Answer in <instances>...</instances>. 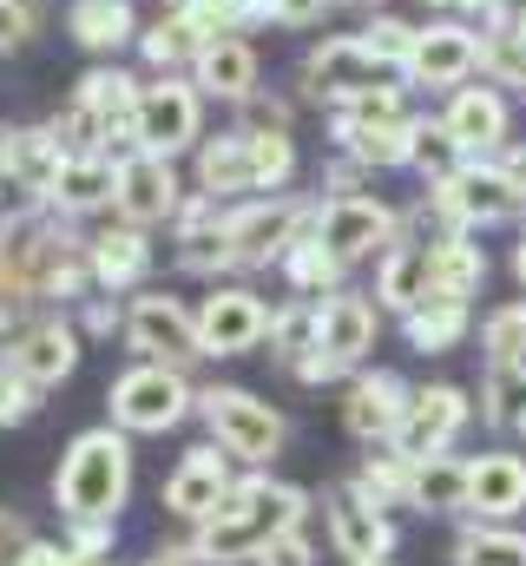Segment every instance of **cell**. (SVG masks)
I'll use <instances>...</instances> for the list:
<instances>
[{
	"label": "cell",
	"instance_id": "28",
	"mask_svg": "<svg viewBox=\"0 0 526 566\" xmlns=\"http://www.w3.org/2000/svg\"><path fill=\"white\" fill-rule=\"evenodd\" d=\"M86 264H93V283L99 290H132V283H145L151 271V238H145V224H113V231H99V238H86Z\"/></svg>",
	"mask_w": 526,
	"mask_h": 566
},
{
	"label": "cell",
	"instance_id": "24",
	"mask_svg": "<svg viewBox=\"0 0 526 566\" xmlns=\"http://www.w3.org/2000/svg\"><path fill=\"white\" fill-rule=\"evenodd\" d=\"M376 336H382V303H369L349 283L336 296H323V349L329 356H343L349 369H362V356L376 349Z\"/></svg>",
	"mask_w": 526,
	"mask_h": 566
},
{
	"label": "cell",
	"instance_id": "45",
	"mask_svg": "<svg viewBox=\"0 0 526 566\" xmlns=\"http://www.w3.org/2000/svg\"><path fill=\"white\" fill-rule=\"evenodd\" d=\"M40 33V0H0V53H20Z\"/></svg>",
	"mask_w": 526,
	"mask_h": 566
},
{
	"label": "cell",
	"instance_id": "39",
	"mask_svg": "<svg viewBox=\"0 0 526 566\" xmlns=\"http://www.w3.org/2000/svg\"><path fill=\"white\" fill-rule=\"evenodd\" d=\"M481 80H494L501 93H514V106H526V33L487 27V46H481Z\"/></svg>",
	"mask_w": 526,
	"mask_h": 566
},
{
	"label": "cell",
	"instance_id": "13",
	"mask_svg": "<svg viewBox=\"0 0 526 566\" xmlns=\"http://www.w3.org/2000/svg\"><path fill=\"white\" fill-rule=\"evenodd\" d=\"M474 422V402H467V389H454V382H428V389H414L408 396V416L394 428V454H408V461H421V454H448L461 434Z\"/></svg>",
	"mask_w": 526,
	"mask_h": 566
},
{
	"label": "cell",
	"instance_id": "57",
	"mask_svg": "<svg viewBox=\"0 0 526 566\" xmlns=\"http://www.w3.org/2000/svg\"><path fill=\"white\" fill-rule=\"evenodd\" d=\"M343 7H369V13H376V7H382V0H343Z\"/></svg>",
	"mask_w": 526,
	"mask_h": 566
},
{
	"label": "cell",
	"instance_id": "21",
	"mask_svg": "<svg viewBox=\"0 0 526 566\" xmlns=\"http://www.w3.org/2000/svg\"><path fill=\"white\" fill-rule=\"evenodd\" d=\"M520 507H526V454L487 448L481 461H467V514L474 521H514Z\"/></svg>",
	"mask_w": 526,
	"mask_h": 566
},
{
	"label": "cell",
	"instance_id": "52",
	"mask_svg": "<svg viewBox=\"0 0 526 566\" xmlns=\"http://www.w3.org/2000/svg\"><path fill=\"white\" fill-rule=\"evenodd\" d=\"M113 323H119V316H113L106 303H93V310H86V329H93V336H99V329H113Z\"/></svg>",
	"mask_w": 526,
	"mask_h": 566
},
{
	"label": "cell",
	"instance_id": "50",
	"mask_svg": "<svg viewBox=\"0 0 526 566\" xmlns=\"http://www.w3.org/2000/svg\"><path fill=\"white\" fill-rule=\"evenodd\" d=\"M481 27H507V33H526V0H487Z\"/></svg>",
	"mask_w": 526,
	"mask_h": 566
},
{
	"label": "cell",
	"instance_id": "19",
	"mask_svg": "<svg viewBox=\"0 0 526 566\" xmlns=\"http://www.w3.org/2000/svg\"><path fill=\"white\" fill-rule=\"evenodd\" d=\"M428 296H434V238L401 231L389 251L376 258V303L394 310V316H408V310L428 303Z\"/></svg>",
	"mask_w": 526,
	"mask_h": 566
},
{
	"label": "cell",
	"instance_id": "44",
	"mask_svg": "<svg viewBox=\"0 0 526 566\" xmlns=\"http://www.w3.org/2000/svg\"><path fill=\"white\" fill-rule=\"evenodd\" d=\"M356 33H362V46H369V53H376L389 73H401V66H408V53H414V20H401V13H382V7H376V13H369Z\"/></svg>",
	"mask_w": 526,
	"mask_h": 566
},
{
	"label": "cell",
	"instance_id": "43",
	"mask_svg": "<svg viewBox=\"0 0 526 566\" xmlns=\"http://www.w3.org/2000/svg\"><path fill=\"white\" fill-rule=\"evenodd\" d=\"M461 165H467V151L454 145V133H448L441 119H421V126H414V158H408V171H421L428 185H441V178L461 171Z\"/></svg>",
	"mask_w": 526,
	"mask_h": 566
},
{
	"label": "cell",
	"instance_id": "32",
	"mask_svg": "<svg viewBox=\"0 0 526 566\" xmlns=\"http://www.w3.org/2000/svg\"><path fill=\"white\" fill-rule=\"evenodd\" d=\"M467 323H474V303H448V296H428V303H414V310L401 316V329H408V343H414L421 356H448V349H461Z\"/></svg>",
	"mask_w": 526,
	"mask_h": 566
},
{
	"label": "cell",
	"instance_id": "54",
	"mask_svg": "<svg viewBox=\"0 0 526 566\" xmlns=\"http://www.w3.org/2000/svg\"><path fill=\"white\" fill-rule=\"evenodd\" d=\"M151 566H198V547H191V554H158Z\"/></svg>",
	"mask_w": 526,
	"mask_h": 566
},
{
	"label": "cell",
	"instance_id": "20",
	"mask_svg": "<svg viewBox=\"0 0 526 566\" xmlns=\"http://www.w3.org/2000/svg\"><path fill=\"white\" fill-rule=\"evenodd\" d=\"M7 363H13L33 389H53V382H66V376L80 369V329H73V323H60V316L27 323V329L13 336Z\"/></svg>",
	"mask_w": 526,
	"mask_h": 566
},
{
	"label": "cell",
	"instance_id": "35",
	"mask_svg": "<svg viewBox=\"0 0 526 566\" xmlns=\"http://www.w3.org/2000/svg\"><path fill=\"white\" fill-rule=\"evenodd\" d=\"M414 126L421 119H408V126H369V133H329L336 151H349L356 165H369V171H408V158H414Z\"/></svg>",
	"mask_w": 526,
	"mask_h": 566
},
{
	"label": "cell",
	"instance_id": "59",
	"mask_svg": "<svg viewBox=\"0 0 526 566\" xmlns=\"http://www.w3.org/2000/svg\"><path fill=\"white\" fill-rule=\"evenodd\" d=\"M369 566H394V560H369Z\"/></svg>",
	"mask_w": 526,
	"mask_h": 566
},
{
	"label": "cell",
	"instance_id": "26",
	"mask_svg": "<svg viewBox=\"0 0 526 566\" xmlns=\"http://www.w3.org/2000/svg\"><path fill=\"white\" fill-rule=\"evenodd\" d=\"M66 33H73L86 53L119 60L126 46H138L145 20H138V7H132V0H73V7H66Z\"/></svg>",
	"mask_w": 526,
	"mask_h": 566
},
{
	"label": "cell",
	"instance_id": "10",
	"mask_svg": "<svg viewBox=\"0 0 526 566\" xmlns=\"http://www.w3.org/2000/svg\"><path fill=\"white\" fill-rule=\"evenodd\" d=\"M376 80H401V73H389V66L362 46V33H323V40L303 53V66H296V86H303V99H316V106H336V99H349V93H362V86H376Z\"/></svg>",
	"mask_w": 526,
	"mask_h": 566
},
{
	"label": "cell",
	"instance_id": "2",
	"mask_svg": "<svg viewBox=\"0 0 526 566\" xmlns=\"http://www.w3.org/2000/svg\"><path fill=\"white\" fill-rule=\"evenodd\" d=\"M428 211H434L441 231H474L481 238V231L520 218L526 198H520V185H514V171H507V158H467L461 171H448L441 185H428Z\"/></svg>",
	"mask_w": 526,
	"mask_h": 566
},
{
	"label": "cell",
	"instance_id": "5",
	"mask_svg": "<svg viewBox=\"0 0 526 566\" xmlns=\"http://www.w3.org/2000/svg\"><path fill=\"white\" fill-rule=\"evenodd\" d=\"M481 46H487V27L467 20V13H434L414 27V53L401 66L408 86H428V93H454L467 80H481Z\"/></svg>",
	"mask_w": 526,
	"mask_h": 566
},
{
	"label": "cell",
	"instance_id": "14",
	"mask_svg": "<svg viewBox=\"0 0 526 566\" xmlns=\"http://www.w3.org/2000/svg\"><path fill=\"white\" fill-rule=\"evenodd\" d=\"M178 205H185V191H178V171H171V158L165 151H145V145H132L119 151V185H113V211L126 218V224H171L178 218Z\"/></svg>",
	"mask_w": 526,
	"mask_h": 566
},
{
	"label": "cell",
	"instance_id": "4",
	"mask_svg": "<svg viewBox=\"0 0 526 566\" xmlns=\"http://www.w3.org/2000/svg\"><path fill=\"white\" fill-rule=\"evenodd\" d=\"M198 139H204V93H198V80L191 73H151V80H138L132 145L178 158V151H198Z\"/></svg>",
	"mask_w": 526,
	"mask_h": 566
},
{
	"label": "cell",
	"instance_id": "23",
	"mask_svg": "<svg viewBox=\"0 0 526 566\" xmlns=\"http://www.w3.org/2000/svg\"><path fill=\"white\" fill-rule=\"evenodd\" d=\"M198 191H211L218 205L257 198V158H251V133L231 126L218 139H198Z\"/></svg>",
	"mask_w": 526,
	"mask_h": 566
},
{
	"label": "cell",
	"instance_id": "7",
	"mask_svg": "<svg viewBox=\"0 0 526 566\" xmlns=\"http://www.w3.org/2000/svg\"><path fill=\"white\" fill-rule=\"evenodd\" d=\"M224 224H231V258H238V271H263V264H283V251H290L296 238H309L316 205H303V198H290V191H257V198H238V205L224 211Z\"/></svg>",
	"mask_w": 526,
	"mask_h": 566
},
{
	"label": "cell",
	"instance_id": "12",
	"mask_svg": "<svg viewBox=\"0 0 526 566\" xmlns=\"http://www.w3.org/2000/svg\"><path fill=\"white\" fill-rule=\"evenodd\" d=\"M126 343L145 356V363H171V369H185V363H198L204 356V336H198V310H185L178 296H132L126 310Z\"/></svg>",
	"mask_w": 526,
	"mask_h": 566
},
{
	"label": "cell",
	"instance_id": "47",
	"mask_svg": "<svg viewBox=\"0 0 526 566\" xmlns=\"http://www.w3.org/2000/svg\"><path fill=\"white\" fill-rule=\"evenodd\" d=\"M33 396H40V389H33L13 363H0V422H20V416L33 409Z\"/></svg>",
	"mask_w": 526,
	"mask_h": 566
},
{
	"label": "cell",
	"instance_id": "1",
	"mask_svg": "<svg viewBox=\"0 0 526 566\" xmlns=\"http://www.w3.org/2000/svg\"><path fill=\"white\" fill-rule=\"evenodd\" d=\"M309 494L290 481H238L211 521H198V560H257L263 547L290 527H303Z\"/></svg>",
	"mask_w": 526,
	"mask_h": 566
},
{
	"label": "cell",
	"instance_id": "42",
	"mask_svg": "<svg viewBox=\"0 0 526 566\" xmlns=\"http://www.w3.org/2000/svg\"><path fill=\"white\" fill-rule=\"evenodd\" d=\"M251 158H257V191H290V178H296V139H290V126L251 133Z\"/></svg>",
	"mask_w": 526,
	"mask_h": 566
},
{
	"label": "cell",
	"instance_id": "53",
	"mask_svg": "<svg viewBox=\"0 0 526 566\" xmlns=\"http://www.w3.org/2000/svg\"><path fill=\"white\" fill-rule=\"evenodd\" d=\"M514 277H520V290H526V224H520V238H514Z\"/></svg>",
	"mask_w": 526,
	"mask_h": 566
},
{
	"label": "cell",
	"instance_id": "56",
	"mask_svg": "<svg viewBox=\"0 0 526 566\" xmlns=\"http://www.w3.org/2000/svg\"><path fill=\"white\" fill-rule=\"evenodd\" d=\"M414 7H428V13H454L461 0H414Z\"/></svg>",
	"mask_w": 526,
	"mask_h": 566
},
{
	"label": "cell",
	"instance_id": "18",
	"mask_svg": "<svg viewBox=\"0 0 526 566\" xmlns=\"http://www.w3.org/2000/svg\"><path fill=\"white\" fill-rule=\"evenodd\" d=\"M191 80H198L204 99L244 106V99L263 86V60H257V46H251L244 33H211V40L198 46V60H191Z\"/></svg>",
	"mask_w": 526,
	"mask_h": 566
},
{
	"label": "cell",
	"instance_id": "40",
	"mask_svg": "<svg viewBox=\"0 0 526 566\" xmlns=\"http://www.w3.org/2000/svg\"><path fill=\"white\" fill-rule=\"evenodd\" d=\"M461 566H526V534L507 527V521H487V527H467L461 547H454Z\"/></svg>",
	"mask_w": 526,
	"mask_h": 566
},
{
	"label": "cell",
	"instance_id": "27",
	"mask_svg": "<svg viewBox=\"0 0 526 566\" xmlns=\"http://www.w3.org/2000/svg\"><path fill=\"white\" fill-rule=\"evenodd\" d=\"M60 158H66V145L53 139V126H0V165L20 191L46 198L60 178Z\"/></svg>",
	"mask_w": 526,
	"mask_h": 566
},
{
	"label": "cell",
	"instance_id": "25",
	"mask_svg": "<svg viewBox=\"0 0 526 566\" xmlns=\"http://www.w3.org/2000/svg\"><path fill=\"white\" fill-rule=\"evenodd\" d=\"M231 488H238V481H231L224 454H218V448H191V454L178 461V474L165 481V507L185 514V521H211Z\"/></svg>",
	"mask_w": 526,
	"mask_h": 566
},
{
	"label": "cell",
	"instance_id": "31",
	"mask_svg": "<svg viewBox=\"0 0 526 566\" xmlns=\"http://www.w3.org/2000/svg\"><path fill=\"white\" fill-rule=\"evenodd\" d=\"M198 46H204V33L191 27V13H185V7H158V20L138 33V53H145V66H151V73H191Z\"/></svg>",
	"mask_w": 526,
	"mask_h": 566
},
{
	"label": "cell",
	"instance_id": "3",
	"mask_svg": "<svg viewBox=\"0 0 526 566\" xmlns=\"http://www.w3.org/2000/svg\"><path fill=\"white\" fill-rule=\"evenodd\" d=\"M132 488V448L113 428H93L66 448V468H60V507L73 521H113L119 501Z\"/></svg>",
	"mask_w": 526,
	"mask_h": 566
},
{
	"label": "cell",
	"instance_id": "30",
	"mask_svg": "<svg viewBox=\"0 0 526 566\" xmlns=\"http://www.w3.org/2000/svg\"><path fill=\"white\" fill-rule=\"evenodd\" d=\"M481 290H487V251L474 244V231H441L434 238V296L474 303Z\"/></svg>",
	"mask_w": 526,
	"mask_h": 566
},
{
	"label": "cell",
	"instance_id": "6",
	"mask_svg": "<svg viewBox=\"0 0 526 566\" xmlns=\"http://www.w3.org/2000/svg\"><path fill=\"white\" fill-rule=\"evenodd\" d=\"M408 231V218L382 205V198H369V191H336V198H316V244L336 258V264H369V258H382L394 238Z\"/></svg>",
	"mask_w": 526,
	"mask_h": 566
},
{
	"label": "cell",
	"instance_id": "29",
	"mask_svg": "<svg viewBox=\"0 0 526 566\" xmlns=\"http://www.w3.org/2000/svg\"><path fill=\"white\" fill-rule=\"evenodd\" d=\"M408 119H421L408 80H376V86L329 106V133H369V126H408Z\"/></svg>",
	"mask_w": 526,
	"mask_h": 566
},
{
	"label": "cell",
	"instance_id": "49",
	"mask_svg": "<svg viewBox=\"0 0 526 566\" xmlns=\"http://www.w3.org/2000/svg\"><path fill=\"white\" fill-rule=\"evenodd\" d=\"M290 376H296V382H343V376H349V363H343V356H329V349L316 343V349H309Z\"/></svg>",
	"mask_w": 526,
	"mask_h": 566
},
{
	"label": "cell",
	"instance_id": "22",
	"mask_svg": "<svg viewBox=\"0 0 526 566\" xmlns=\"http://www.w3.org/2000/svg\"><path fill=\"white\" fill-rule=\"evenodd\" d=\"M113 185H119V158H113V151H66V158H60V178H53V191H46V211L86 218V211L113 205Z\"/></svg>",
	"mask_w": 526,
	"mask_h": 566
},
{
	"label": "cell",
	"instance_id": "15",
	"mask_svg": "<svg viewBox=\"0 0 526 566\" xmlns=\"http://www.w3.org/2000/svg\"><path fill=\"white\" fill-rule=\"evenodd\" d=\"M198 336H204V356H244L270 336V303L251 283H218L198 303Z\"/></svg>",
	"mask_w": 526,
	"mask_h": 566
},
{
	"label": "cell",
	"instance_id": "58",
	"mask_svg": "<svg viewBox=\"0 0 526 566\" xmlns=\"http://www.w3.org/2000/svg\"><path fill=\"white\" fill-rule=\"evenodd\" d=\"M158 7H191V0H158Z\"/></svg>",
	"mask_w": 526,
	"mask_h": 566
},
{
	"label": "cell",
	"instance_id": "51",
	"mask_svg": "<svg viewBox=\"0 0 526 566\" xmlns=\"http://www.w3.org/2000/svg\"><path fill=\"white\" fill-rule=\"evenodd\" d=\"M501 158H507V171H514V185H520V198H526V139H520V145H507Z\"/></svg>",
	"mask_w": 526,
	"mask_h": 566
},
{
	"label": "cell",
	"instance_id": "37",
	"mask_svg": "<svg viewBox=\"0 0 526 566\" xmlns=\"http://www.w3.org/2000/svg\"><path fill=\"white\" fill-rule=\"evenodd\" d=\"M481 422L526 434V363H494L481 382Z\"/></svg>",
	"mask_w": 526,
	"mask_h": 566
},
{
	"label": "cell",
	"instance_id": "36",
	"mask_svg": "<svg viewBox=\"0 0 526 566\" xmlns=\"http://www.w3.org/2000/svg\"><path fill=\"white\" fill-rule=\"evenodd\" d=\"M283 277H290V290L296 296H336L343 290V277H349V264H336L323 244H316V224H309V238H296L290 251H283V264H276Z\"/></svg>",
	"mask_w": 526,
	"mask_h": 566
},
{
	"label": "cell",
	"instance_id": "48",
	"mask_svg": "<svg viewBox=\"0 0 526 566\" xmlns=\"http://www.w3.org/2000/svg\"><path fill=\"white\" fill-rule=\"evenodd\" d=\"M257 566H316V547L303 541V527H290V534H276L257 554Z\"/></svg>",
	"mask_w": 526,
	"mask_h": 566
},
{
	"label": "cell",
	"instance_id": "41",
	"mask_svg": "<svg viewBox=\"0 0 526 566\" xmlns=\"http://www.w3.org/2000/svg\"><path fill=\"white\" fill-rule=\"evenodd\" d=\"M481 356H487V369L494 363H526V296L494 303L481 316Z\"/></svg>",
	"mask_w": 526,
	"mask_h": 566
},
{
	"label": "cell",
	"instance_id": "8",
	"mask_svg": "<svg viewBox=\"0 0 526 566\" xmlns=\"http://www.w3.org/2000/svg\"><path fill=\"white\" fill-rule=\"evenodd\" d=\"M106 402H113V422L132 428V434H165V428H178L198 409L185 369H171V363H138V369H126Z\"/></svg>",
	"mask_w": 526,
	"mask_h": 566
},
{
	"label": "cell",
	"instance_id": "55",
	"mask_svg": "<svg viewBox=\"0 0 526 566\" xmlns=\"http://www.w3.org/2000/svg\"><path fill=\"white\" fill-rule=\"evenodd\" d=\"M454 13H467V20H481V13H487V0H461Z\"/></svg>",
	"mask_w": 526,
	"mask_h": 566
},
{
	"label": "cell",
	"instance_id": "17",
	"mask_svg": "<svg viewBox=\"0 0 526 566\" xmlns=\"http://www.w3.org/2000/svg\"><path fill=\"white\" fill-rule=\"evenodd\" d=\"M408 382L394 376V369H362L349 389H343V428L356 434V441H369V448H382L394 441V428L408 416Z\"/></svg>",
	"mask_w": 526,
	"mask_h": 566
},
{
	"label": "cell",
	"instance_id": "33",
	"mask_svg": "<svg viewBox=\"0 0 526 566\" xmlns=\"http://www.w3.org/2000/svg\"><path fill=\"white\" fill-rule=\"evenodd\" d=\"M316 343H323V296H290L283 310H270V356L283 369H296Z\"/></svg>",
	"mask_w": 526,
	"mask_h": 566
},
{
	"label": "cell",
	"instance_id": "11",
	"mask_svg": "<svg viewBox=\"0 0 526 566\" xmlns=\"http://www.w3.org/2000/svg\"><path fill=\"white\" fill-rule=\"evenodd\" d=\"M434 119L454 133V145L467 158H501L514 145V93H501L494 80H467V86H454L441 99Z\"/></svg>",
	"mask_w": 526,
	"mask_h": 566
},
{
	"label": "cell",
	"instance_id": "38",
	"mask_svg": "<svg viewBox=\"0 0 526 566\" xmlns=\"http://www.w3.org/2000/svg\"><path fill=\"white\" fill-rule=\"evenodd\" d=\"M356 488L376 501V507H414V461L408 454H394L389 441L356 468Z\"/></svg>",
	"mask_w": 526,
	"mask_h": 566
},
{
	"label": "cell",
	"instance_id": "46",
	"mask_svg": "<svg viewBox=\"0 0 526 566\" xmlns=\"http://www.w3.org/2000/svg\"><path fill=\"white\" fill-rule=\"evenodd\" d=\"M336 7H343V0H270V27H290V33H303V27H323Z\"/></svg>",
	"mask_w": 526,
	"mask_h": 566
},
{
	"label": "cell",
	"instance_id": "34",
	"mask_svg": "<svg viewBox=\"0 0 526 566\" xmlns=\"http://www.w3.org/2000/svg\"><path fill=\"white\" fill-rule=\"evenodd\" d=\"M414 507L421 514H467V461L461 454H421L414 461Z\"/></svg>",
	"mask_w": 526,
	"mask_h": 566
},
{
	"label": "cell",
	"instance_id": "9",
	"mask_svg": "<svg viewBox=\"0 0 526 566\" xmlns=\"http://www.w3.org/2000/svg\"><path fill=\"white\" fill-rule=\"evenodd\" d=\"M198 416L211 422V434H218V448L224 454H238V461H251V468H263V461H276L283 454V416L270 409V402H257L251 389H204L198 396Z\"/></svg>",
	"mask_w": 526,
	"mask_h": 566
},
{
	"label": "cell",
	"instance_id": "16",
	"mask_svg": "<svg viewBox=\"0 0 526 566\" xmlns=\"http://www.w3.org/2000/svg\"><path fill=\"white\" fill-rule=\"evenodd\" d=\"M323 514H329V547H336L349 566H369V560H389V554H394V521H389V507H376V501H369L356 481L329 488Z\"/></svg>",
	"mask_w": 526,
	"mask_h": 566
}]
</instances>
